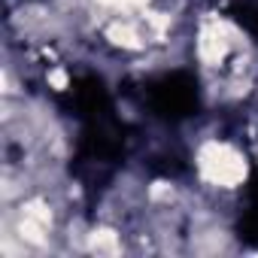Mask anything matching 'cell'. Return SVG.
Returning <instances> with one entry per match:
<instances>
[{
  "label": "cell",
  "instance_id": "obj_1",
  "mask_svg": "<svg viewBox=\"0 0 258 258\" xmlns=\"http://www.w3.org/2000/svg\"><path fill=\"white\" fill-rule=\"evenodd\" d=\"M195 170L207 188L234 191L249 179V158L240 146L222 137H207L195 149Z\"/></svg>",
  "mask_w": 258,
  "mask_h": 258
},
{
  "label": "cell",
  "instance_id": "obj_3",
  "mask_svg": "<svg viewBox=\"0 0 258 258\" xmlns=\"http://www.w3.org/2000/svg\"><path fill=\"white\" fill-rule=\"evenodd\" d=\"M88 249L97 255H118L121 252V237L112 228H94L88 234Z\"/></svg>",
  "mask_w": 258,
  "mask_h": 258
},
{
  "label": "cell",
  "instance_id": "obj_4",
  "mask_svg": "<svg viewBox=\"0 0 258 258\" xmlns=\"http://www.w3.org/2000/svg\"><path fill=\"white\" fill-rule=\"evenodd\" d=\"M94 4L106 16H140L152 7V0H94Z\"/></svg>",
  "mask_w": 258,
  "mask_h": 258
},
{
  "label": "cell",
  "instance_id": "obj_2",
  "mask_svg": "<svg viewBox=\"0 0 258 258\" xmlns=\"http://www.w3.org/2000/svg\"><path fill=\"white\" fill-rule=\"evenodd\" d=\"M55 231V210L49 198H25L13 216V237L25 246H46Z\"/></svg>",
  "mask_w": 258,
  "mask_h": 258
}]
</instances>
